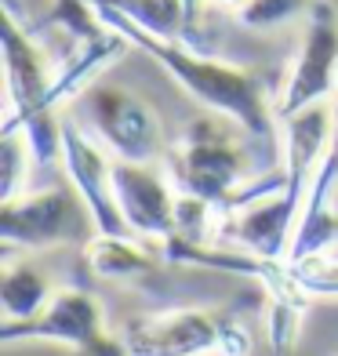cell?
I'll return each instance as SVG.
<instances>
[{"mask_svg": "<svg viewBox=\"0 0 338 356\" xmlns=\"http://www.w3.org/2000/svg\"><path fill=\"white\" fill-rule=\"evenodd\" d=\"M99 15H102V22L109 29H117L131 47L146 51L156 66L189 95V99H197L204 109H211L215 117H225L251 138H262V142L280 138L277 99L266 91V80L255 70L236 66V62H230V58L197 51V47H189L186 40L153 37V33H146V29H138L135 22L120 19V15L109 11V8H99Z\"/></svg>", "mask_w": 338, "mask_h": 356, "instance_id": "1", "label": "cell"}, {"mask_svg": "<svg viewBox=\"0 0 338 356\" xmlns=\"http://www.w3.org/2000/svg\"><path fill=\"white\" fill-rule=\"evenodd\" d=\"M225 124H230L225 117L193 120L164 153V168L171 175L175 189L182 197L218 207L222 218L251 182L248 153L240 145V138L233 135V127H225Z\"/></svg>", "mask_w": 338, "mask_h": 356, "instance_id": "2", "label": "cell"}, {"mask_svg": "<svg viewBox=\"0 0 338 356\" xmlns=\"http://www.w3.org/2000/svg\"><path fill=\"white\" fill-rule=\"evenodd\" d=\"M95 236V222L73 186H40L0 204V240L8 251H51Z\"/></svg>", "mask_w": 338, "mask_h": 356, "instance_id": "3", "label": "cell"}, {"mask_svg": "<svg viewBox=\"0 0 338 356\" xmlns=\"http://www.w3.org/2000/svg\"><path fill=\"white\" fill-rule=\"evenodd\" d=\"M0 342L4 346L47 342V346H66L80 356H127L120 334L109 331L106 305L84 287H58L33 320L0 323Z\"/></svg>", "mask_w": 338, "mask_h": 356, "instance_id": "4", "label": "cell"}, {"mask_svg": "<svg viewBox=\"0 0 338 356\" xmlns=\"http://www.w3.org/2000/svg\"><path fill=\"white\" fill-rule=\"evenodd\" d=\"M84 120L88 131L106 145L113 160H131V164H160L168 153L164 127L150 102H142L135 91L120 84H95L84 91Z\"/></svg>", "mask_w": 338, "mask_h": 356, "instance_id": "5", "label": "cell"}, {"mask_svg": "<svg viewBox=\"0 0 338 356\" xmlns=\"http://www.w3.org/2000/svg\"><path fill=\"white\" fill-rule=\"evenodd\" d=\"M335 70H338V11L328 0H316L305 15L298 51L277 91V120L284 124L305 106L328 102L335 95Z\"/></svg>", "mask_w": 338, "mask_h": 356, "instance_id": "6", "label": "cell"}, {"mask_svg": "<svg viewBox=\"0 0 338 356\" xmlns=\"http://www.w3.org/2000/svg\"><path fill=\"white\" fill-rule=\"evenodd\" d=\"M222 320L204 305H175L127 320L120 342L127 356H218Z\"/></svg>", "mask_w": 338, "mask_h": 356, "instance_id": "7", "label": "cell"}, {"mask_svg": "<svg viewBox=\"0 0 338 356\" xmlns=\"http://www.w3.org/2000/svg\"><path fill=\"white\" fill-rule=\"evenodd\" d=\"M113 186H117L120 218L131 236L156 244V248L168 236H175V225H179V189H175L168 168L113 160Z\"/></svg>", "mask_w": 338, "mask_h": 356, "instance_id": "8", "label": "cell"}, {"mask_svg": "<svg viewBox=\"0 0 338 356\" xmlns=\"http://www.w3.org/2000/svg\"><path fill=\"white\" fill-rule=\"evenodd\" d=\"M62 171L84 200L95 233H127L117 207V186H113V156L84 124L70 117L62 120Z\"/></svg>", "mask_w": 338, "mask_h": 356, "instance_id": "9", "label": "cell"}, {"mask_svg": "<svg viewBox=\"0 0 338 356\" xmlns=\"http://www.w3.org/2000/svg\"><path fill=\"white\" fill-rule=\"evenodd\" d=\"M298 211H302V200H295L287 193V186L262 193V197L233 207L222 218L218 244H233L251 254L284 262L287 248H291V236H295V225H298Z\"/></svg>", "mask_w": 338, "mask_h": 356, "instance_id": "10", "label": "cell"}, {"mask_svg": "<svg viewBox=\"0 0 338 356\" xmlns=\"http://www.w3.org/2000/svg\"><path fill=\"white\" fill-rule=\"evenodd\" d=\"M124 51H131L117 29H106L99 37H88V40H77L73 51L58 62V73H55V88H51V106L62 109L73 99H84V91H91L95 84L102 80V73L113 66L117 58H124Z\"/></svg>", "mask_w": 338, "mask_h": 356, "instance_id": "11", "label": "cell"}, {"mask_svg": "<svg viewBox=\"0 0 338 356\" xmlns=\"http://www.w3.org/2000/svg\"><path fill=\"white\" fill-rule=\"evenodd\" d=\"M156 244H146L131 233H95L84 244V266L99 280H142L156 266Z\"/></svg>", "mask_w": 338, "mask_h": 356, "instance_id": "12", "label": "cell"}, {"mask_svg": "<svg viewBox=\"0 0 338 356\" xmlns=\"http://www.w3.org/2000/svg\"><path fill=\"white\" fill-rule=\"evenodd\" d=\"M55 284L47 280V273L29 262V258H8L4 273H0V309L4 323H22L33 320L55 295Z\"/></svg>", "mask_w": 338, "mask_h": 356, "instance_id": "13", "label": "cell"}, {"mask_svg": "<svg viewBox=\"0 0 338 356\" xmlns=\"http://www.w3.org/2000/svg\"><path fill=\"white\" fill-rule=\"evenodd\" d=\"M91 4L117 11L120 19L135 22L138 29H146L153 37H164V40H182L186 26L193 22L186 0H91Z\"/></svg>", "mask_w": 338, "mask_h": 356, "instance_id": "14", "label": "cell"}, {"mask_svg": "<svg viewBox=\"0 0 338 356\" xmlns=\"http://www.w3.org/2000/svg\"><path fill=\"white\" fill-rule=\"evenodd\" d=\"M33 171H37V160H33V149H29L22 127H4L0 131V182H4L0 197L11 200L19 193H26Z\"/></svg>", "mask_w": 338, "mask_h": 356, "instance_id": "15", "label": "cell"}, {"mask_svg": "<svg viewBox=\"0 0 338 356\" xmlns=\"http://www.w3.org/2000/svg\"><path fill=\"white\" fill-rule=\"evenodd\" d=\"M309 302H287V298H266V316H262V331H266V342L273 353H287L298 342V331H302V320Z\"/></svg>", "mask_w": 338, "mask_h": 356, "instance_id": "16", "label": "cell"}, {"mask_svg": "<svg viewBox=\"0 0 338 356\" xmlns=\"http://www.w3.org/2000/svg\"><path fill=\"white\" fill-rule=\"evenodd\" d=\"M313 4L316 0H251V4L236 15V22L248 26V29L269 33V29H280V26L295 22V19H305Z\"/></svg>", "mask_w": 338, "mask_h": 356, "instance_id": "17", "label": "cell"}, {"mask_svg": "<svg viewBox=\"0 0 338 356\" xmlns=\"http://www.w3.org/2000/svg\"><path fill=\"white\" fill-rule=\"evenodd\" d=\"M287 266H291V277L302 284L309 298H338V258L331 251L298 258V262Z\"/></svg>", "mask_w": 338, "mask_h": 356, "instance_id": "18", "label": "cell"}, {"mask_svg": "<svg viewBox=\"0 0 338 356\" xmlns=\"http://www.w3.org/2000/svg\"><path fill=\"white\" fill-rule=\"evenodd\" d=\"M251 349H255V338H251V331H248L240 320L225 316V320H222V342H218V356H251Z\"/></svg>", "mask_w": 338, "mask_h": 356, "instance_id": "19", "label": "cell"}, {"mask_svg": "<svg viewBox=\"0 0 338 356\" xmlns=\"http://www.w3.org/2000/svg\"><path fill=\"white\" fill-rule=\"evenodd\" d=\"M211 4H218L222 11H230V15H240V11L251 4V0H211Z\"/></svg>", "mask_w": 338, "mask_h": 356, "instance_id": "20", "label": "cell"}, {"mask_svg": "<svg viewBox=\"0 0 338 356\" xmlns=\"http://www.w3.org/2000/svg\"><path fill=\"white\" fill-rule=\"evenodd\" d=\"M204 0H186V8H189V19H197V11H200Z\"/></svg>", "mask_w": 338, "mask_h": 356, "instance_id": "21", "label": "cell"}, {"mask_svg": "<svg viewBox=\"0 0 338 356\" xmlns=\"http://www.w3.org/2000/svg\"><path fill=\"white\" fill-rule=\"evenodd\" d=\"M335 95H338V70H335Z\"/></svg>", "mask_w": 338, "mask_h": 356, "instance_id": "22", "label": "cell"}, {"mask_svg": "<svg viewBox=\"0 0 338 356\" xmlns=\"http://www.w3.org/2000/svg\"><path fill=\"white\" fill-rule=\"evenodd\" d=\"M335 156H338V142H335Z\"/></svg>", "mask_w": 338, "mask_h": 356, "instance_id": "23", "label": "cell"}]
</instances>
